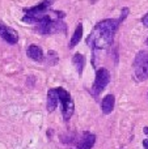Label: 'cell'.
Here are the masks:
<instances>
[{"label": "cell", "instance_id": "5", "mask_svg": "<svg viewBox=\"0 0 148 149\" xmlns=\"http://www.w3.org/2000/svg\"><path fill=\"white\" fill-rule=\"evenodd\" d=\"M134 77L136 81H146L148 79V52L140 51L134 60Z\"/></svg>", "mask_w": 148, "mask_h": 149}, {"label": "cell", "instance_id": "18", "mask_svg": "<svg viewBox=\"0 0 148 149\" xmlns=\"http://www.w3.org/2000/svg\"><path fill=\"white\" fill-rule=\"evenodd\" d=\"M146 43H147V45H148V38H147V41H146Z\"/></svg>", "mask_w": 148, "mask_h": 149}, {"label": "cell", "instance_id": "2", "mask_svg": "<svg viewBox=\"0 0 148 149\" xmlns=\"http://www.w3.org/2000/svg\"><path fill=\"white\" fill-rule=\"evenodd\" d=\"M55 0H41V3H38L37 5L30 8H24L22 16V22L26 24H42L45 21L50 20V18H59L63 20L66 17V13L63 10H55L50 9L51 5L54 4Z\"/></svg>", "mask_w": 148, "mask_h": 149}, {"label": "cell", "instance_id": "6", "mask_svg": "<svg viewBox=\"0 0 148 149\" xmlns=\"http://www.w3.org/2000/svg\"><path fill=\"white\" fill-rule=\"evenodd\" d=\"M110 82V72L106 68H98L96 71V77H94V82L91 88V93L93 97H98L104 89L108 86V84Z\"/></svg>", "mask_w": 148, "mask_h": 149}, {"label": "cell", "instance_id": "8", "mask_svg": "<svg viewBox=\"0 0 148 149\" xmlns=\"http://www.w3.org/2000/svg\"><path fill=\"white\" fill-rule=\"evenodd\" d=\"M26 55H28L29 59L34 60L37 63H42L45 59V55H43V51L39 46L37 45H30V46L26 49Z\"/></svg>", "mask_w": 148, "mask_h": 149}, {"label": "cell", "instance_id": "12", "mask_svg": "<svg viewBox=\"0 0 148 149\" xmlns=\"http://www.w3.org/2000/svg\"><path fill=\"white\" fill-rule=\"evenodd\" d=\"M72 63H73V65L76 67L77 74L81 77L83 71H84V67H85V56H84L83 54H80V52H76V54L72 56Z\"/></svg>", "mask_w": 148, "mask_h": 149}, {"label": "cell", "instance_id": "11", "mask_svg": "<svg viewBox=\"0 0 148 149\" xmlns=\"http://www.w3.org/2000/svg\"><path fill=\"white\" fill-rule=\"evenodd\" d=\"M114 106H115V97L114 94H106L104 97L101 102V109H102V113L105 115H109L113 110H114Z\"/></svg>", "mask_w": 148, "mask_h": 149}, {"label": "cell", "instance_id": "17", "mask_svg": "<svg viewBox=\"0 0 148 149\" xmlns=\"http://www.w3.org/2000/svg\"><path fill=\"white\" fill-rule=\"evenodd\" d=\"M144 134H148V128H147V127H144Z\"/></svg>", "mask_w": 148, "mask_h": 149}, {"label": "cell", "instance_id": "13", "mask_svg": "<svg viewBox=\"0 0 148 149\" xmlns=\"http://www.w3.org/2000/svg\"><path fill=\"white\" fill-rule=\"evenodd\" d=\"M81 38H83V24L80 22L77 26H76L75 31H73L72 37H71V41H70L68 47H70V49H73V47L81 41Z\"/></svg>", "mask_w": 148, "mask_h": 149}, {"label": "cell", "instance_id": "3", "mask_svg": "<svg viewBox=\"0 0 148 149\" xmlns=\"http://www.w3.org/2000/svg\"><path fill=\"white\" fill-rule=\"evenodd\" d=\"M67 24L59 18H50L42 24H37L34 28V31L42 36H49V34H67Z\"/></svg>", "mask_w": 148, "mask_h": 149}, {"label": "cell", "instance_id": "14", "mask_svg": "<svg viewBox=\"0 0 148 149\" xmlns=\"http://www.w3.org/2000/svg\"><path fill=\"white\" fill-rule=\"evenodd\" d=\"M49 60L50 64H57L58 63V54L55 51H49Z\"/></svg>", "mask_w": 148, "mask_h": 149}, {"label": "cell", "instance_id": "9", "mask_svg": "<svg viewBox=\"0 0 148 149\" xmlns=\"http://www.w3.org/2000/svg\"><path fill=\"white\" fill-rule=\"evenodd\" d=\"M94 144H96V135L92 132H85L76 145V149H92Z\"/></svg>", "mask_w": 148, "mask_h": 149}, {"label": "cell", "instance_id": "10", "mask_svg": "<svg viewBox=\"0 0 148 149\" xmlns=\"http://www.w3.org/2000/svg\"><path fill=\"white\" fill-rule=\"evenodd\" d=\"M58 103H59V97H58V92L57 89H49L47 92V103H46V109L49 113H52V111L57 109Z\"/></svg>", "mask_w": 148, "mask_h": 149}, {"label": "cell", "instance_id": "15", "mask_svg": "<svg viewBox=\"0 0 148 149\" xmlns=\"http://www.w3.org/2000/svg\"><path fill=\"white\" fill-rule=\"evenodd\" d=\"M142 24H143L146 28H148V12L143 16V17H142Z\"/></svg>", "mask_w": 148, "mask_h": 149}, {"label": "cell", "instance_id": "4", "mask_svg": "<svg viewBox=\"0 0 148 149\" xmlns=\"http://www.w3.org/2000/svg\"><path fill=\"white\" fill-rule=\"evenodd\" d=\"M58 92V97H59V102L62 103V115L66 122L71 119L75 111V102H73L71 94L64 89V88H55Z\"/></svg>", "mask_w": 148, "mask_h": 149}, {"label": "cell", "instance_id": "7", "mask_svg": "<svg viewBox=\"0 0 148 149\" xmlns=\"http://www.w3.org/2000/svg\"><path fill=\"white\" fill-rule=\"evenodd\" d=\"M0 37L9 45H16L18 42L17 31H16L13 28H9L8 25H5V24L1 22V21H0Z\"/></svg>", "mask_w": 148, "mask_h": 149}, {"label": "cell", "instance_id": "16", "mask_svg": "<svg viewBox=\"0 0 148 149\" xmlns=\"http://www.w3.org/2000/svg\"><path fill=\"white\" fill-rule=\"evenodd\" d=\"M143 147H144V149H148V139L143 140Z\"/></svg>", "mask_w": 148, "mask_h": 149}, {"label": "cell", "instance_id": "1", "mask_svg": "<svg viewBox=\"0 0 148 149\" xmlns=\"http://www.w3.org/2000/svg\"><path fill=\"white\" fill-rule=\"evenodd\" d=\"M128 13H130V9L125 7L122 8V15L119 18H106L94 25L93 30L85 39L87 45L93 50V52L96 50H106L112 46L121 22H123Z\"/></svg>", "mask_w": 148, "mask_h": 149}]
</instances>
